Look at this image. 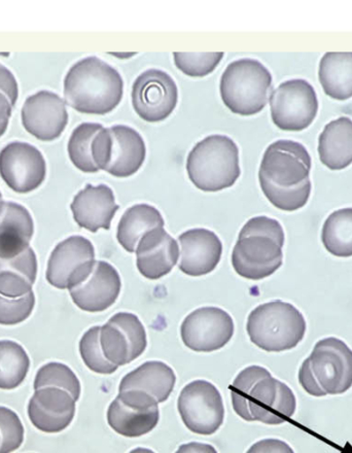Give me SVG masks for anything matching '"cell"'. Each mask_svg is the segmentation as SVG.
Here are the masks:
<instances>
[{
    "mask_svg": "<svg viewBox=\"0 0 352 453\" xmlns=\"http://www.w3.org/2000/svg\"><path fill=\"white\" fill-rule=\"evenodd\" d=\"M187 172L193 185L203 192L233 187L241 173L237 144L226 135L205 137L188 154Z\"/></svg>",
    "mask_w": 352,
    "mask_h": 453,
    "instance_id": "5",
    "label": "cell"
},
{
    "mask_svg": "<svg viewBox=\"0 0 352 453\" xmlns=\"http://www.w3.org/2000/svg\"><path fill=\"white\" fill-rule=\"evenodd\" d=\"M29 367V357L20 344L11 340L0 342V388L14 389L21 386Z\"/></svg>",
    "mask_w": 352,
    "mask_h": 453,
    "instance_id": "31",
    "label": "cell"
},
{
    "mask_svg": "<svg viewBox=\"0 0 352 453\" xmlns=\"http://www.w3.org/2000/svg\"><path fill=\"white\" fill-rule=\"evenodd\" d=\"M14 104L5 93L0 91V136H3L8 128L11 110Z\"/></svg>",
    "mask_w": 352,
    "mask_h": 453,
    "instance_id": "41",
    "label": "cell"
},
{
    "mask_svg": "<svg viewBox=\"0 0 352 453\" xmlns=\"http://www.w3.org/2000/svg\"><path fill=\"white\" fill-rule=\"evenodd\" d=\"M96 261V250L87 238L72 236L55 248L48 263L47 280L50 285L65 289L77 282Z\"/></svg>",
    "mask_w": 352,
    "mask_h": 453,
    "instance_id": "18",
    "label": "cell"
},
{
    "mask_svg": "<svg viewBox=\"0 0 352 453\" xmlns=\"http://www.w3.org/2000/svg\"><path fill=\"white\" fill-rule=\"evenodd\" d=\"M310 361L312 373L326 395H341L352 387V350L342 340H320Z\"/></svg>",
    "mask_w": 352,
    "mask_h": 453,
    "instance_id": "13",
    "label": "cell"
},
{
    "mask_svg": "<svg viewBox=\"0 0 352 453\" xmlns=\"http://www.w3.org/2000/svg\"><path fill=\"white\" fill-rule=\"evenodd\" d=\"M129 453H156L153 450L148 449H135L134 450H131Z\"/></svg>",
    "mask_w": 352,
    "mask_h": 453,
    "instance_id": "44",
    "label": "cell"
},
{
    "mask_svg": "<svg viewBox=\"0 0 352 453\" xmlns=\"http://www.w3.org/2000/svg\"><path fill=\"white\" fill-rule=\"evenodd\" d=\"M132 105L143 121L158 123L172 115L179 103V89L174 80L159 69L138 75L132 86Z\"/></svg>",
    "mask_w": 352,
    "mask_h": 453,
    "instance_id": "11",
    "label": "cell"
},
{
    "mask_svg": "<svg viewBox=\"0 0 352 453\" xmlns=\"http://www.w3.org/2000/svg\"><path fill=\"white\" fill-rule=\"evenodd\" d=\"M75 401L65 389H37L28 404V417L37 430L56 434L67 429L75 415Z\"/></svg>",
    "mask_w": 352,
    "mask_h": 453,
    "instance_id": "20",
    "label": "cell"
},
{
    "mask_svg": "<svg viewBox=\"0 0 352 453\" xmlns=\"http://www.w3.org/2000/svg\"><path fill=\"white\" fill-rule=\"evenodd\" d=\"M160 211L149 204H136L125 211L118 226L117 239L128 251L135 253L138 243L148 232L165 228Z\"/></svg>",
    "mask_w": 352,
    "mask_h": 453,
    "instance_id": "28",
    "label": "cell"
},
{
    "mask_svg": "<svg viewBox=\"0 0 352 453\" xmlns=\"http://www.w3.org/2000/svg\"><path fill=\"white\" fill-rule=\"evenodd\" d=\"M0 453H11L20 449L24 442V426L18 414L11 409L0 406Z\"/></svg>",
    "mask_w": 352,
    "mask_h": 453,
    "instance_id": "36",
    "label": "cell"
},
{
    "mask_svg": "<svg viewBox=\"0 0 352 453\" xmlns=\"http://www.w3.org/2000/svg\"><path fill=\"white\" fill-rule=\"evenodd\" d=\"M318 155L331 170H342L352 163V121L341 117L325 126L319 135Z\"/></svg>",
    "mask_w": 352,
    "mask_h": 453,
    "instance_id": "27",
    "label": "cell"
},
{
    "mask_svg": "<svg viewBox=\"0 0 352 453\" xmlns=\"http://www.w3.org/2000/svg\"><path fill=\"white\" fill-rule=\"evenodd\" d=\"M234 330V322L229 313L218 307H203L185 319L180 335L187 349L211 352L229 343Z\"/></svg>",
    "mask_w": 352,
    "mask_h": 453,
    "instance_id": "15",
    "label": "cell"
},
{
    "mask_svg": "<svg viewBox=\"0 0 352 453\" xmlns=\"http://www.w3.org/2000/svg\"><path fill=\"white\" fill-rule=\"evenodd\" d=\"M176 376L165 363L150 361L124 376L119 391H140L153 396L158 402H165L173 392Z\"/></svg>",
    "mask_w": 352,
    "mask_h": 453,
    "instance_id": "25",
    "label": "cell"
},
{
    "mask_svg": "<svg viewBox=\"0 0 352 453\" xmlns=\"http://www.w3.org/2000/svg\"><path fill=\"white\" fill-rule=\"evenodd\" d=\"M103 126L96 123H83L73 132L68 142V155L73 165L86 173H96L99 169L92 157L94 138L103 129Z\"/></svg>",
    "mask_w": 352,
    "mask_h": 453,
    "instance_id": "32",
    "label": "cell"
},
{
    "mask_svg": "<svg viewBox=\"0 0 352 453\" xmlns=\"http://www.w3.org/2000/svg\"><path fill=\"white\" fill-rule=\"evenodd\" d=\"M250 342L269 352L295 348L306 333V320L297 308L279 300L257 306L247 325Z\"/></svg>",
    "mask_w": 352,
    "mask_h": 453,
    "instance_id": "7",
    "label": "cell"
},
{
    "mask_svg": "<svg viewBox=\"0 0 352 453\" xmlns=\"http://www.w3.org/2000/svg\"><path fill=\"white\" fill-rule=\"evenodd\" d=\"M299 382L301 387L305 389L306 393L313 396L326 395L312 373L310 357L306 358L303 364H302L299 371Z\"/></svg>",
    "mask_w": 352,
    "mask_h": 453,
    "instance_id": "38",
    "label": "cell"
},
{
    "mask_svg": "<svg viewBox=\"0 0 352 453\" xmlns=\"http://www.w3.org/2000/svg\"><path fill=\"white\" fill-rule=\"evenodd\" d=\"M0 91L5 93L11 104L15 105L18 99L17 81L9 69L3 65H0Z\"/></svg>",
    "mask_w": 352,
    "mask_h": 453,
    "instance_id": "40",
    "label": "cell"
},
{
    "mask_svg": "<svg viewBox=\"0 0 352 453\" xmlns=\"http://www.w3.org/2000/svg\"><path fill=\"white\" fill-rule=\"evenodd\" d=\"M34 305V292L18 299H10L0 295V325L12 326L24 322L30 317Z\"/></svg>",
    "mask_w": 352,
    "mask_h": 453,
    "instance_id": "37",
    "label": "cell"
},
{
    "mask_svg": "<svg viewBox=\"0 0 352 453\" xmlns=\"http://www.w3.org/2000/svg\"><path fill=\"white\" fill-rule=\"evenodd\" d=\"M3 200L2 193H0V201Z\"/></svg>",
    "mask_w": 352,
    "mask_h": 453,
    "instance_id": "46",
    "label": "cell"
},
{
    "mask_svg": "<svg viewBox=\"0 0 352 453\" xmlns=\"http://www.w3.org/2000/svg\"><path fill=\"white\" fill-rule=\"evenodd\" d=\"M135 253L140 273L144 278L156 280L172 273L179 261L180 249L165 228H156L141 239Z\"/></svg>",
    "mask_w": 352,
    "mask_h": 453,
    "instance_id": "22",
    "label": "cell"
},
{
    "mask_svg": "<svg viewBox=\"0 0 352 453\" xmlns=\"http://www.w3.org/2000/svg\"><path fill=\"white\" fill-rule=\"evenodd\" d=\"M121 288V278L115 267L108 262L96 261L68 289L81 311L102 312L115 304Z\"/></svg>",
    "mask_w": 352,
    "mask_h": 453,
    "instance_id": "16",
    "label": "cell"
},
{
    "mask_svg": "<svg viewBox=\"0 0 352 453\" xmlns=\"http://www.w3.org/2000/svg\"><path fill=\"white\" fill-rule=\"evenodd\" d=\"M269 102L273 123L284 131L310 127L318 111L317 92L305 80H290L280 84Z\"/></svg>",
    "mask_w": 352,
    "mask_h": 453,
    "instance_id": "9",
    "label": "cell"
},
{
    "mask_svg": "<svg viewBox=\"0 0 352 453\" xmlns=\"http://www.w3.org/2000/svg\"><path fill=\"white\" fill-rule=\"evenodd\" d=\"M178 408L187 429L199 435H212L224 423L221 393L206 380H195L182 388Z\"/></svg>",
    "mask_w": 352,
    "mask_h": 453,
    "instance_id": "10",
    "label": "cell"
},
{
    "mask_svg": "<svg viewBox=\"0 0 352 453\" xmlns=\"http://www.w3.org/2000/svg\"><path fill=\"white\" fill-rule=\"evenodd\" d=\"M100 326L88 330L80 342V357L88 368L98 374H112L118 370L116 365L106 360L99 342Z\"/></svg>",
    "mask_w": 352,
    "mask_h": 453,
    "instance_id": "34",
    "label": "cell"
},
{
    "mask_svg": "<svg viewBox=\"0 0 352 453\" xmlns=\"http://www.w3.org/2000/svg\"><path fill=\"white\" fill-rule=\"evenodd\" d=\"M322 241L333 256L352 257V209L336 211L325 219Z\"/></svg>",
    "mask_w": 352,
    "mask_h": 453,
    "instance_id": "30",
    "label": "cell"
},
{
    "mask_svg": "<svg viewBox=\"0 0 352 453\" xmlns=\"http://www.w3.org/2000/svg\"><path fill=\"white\" fill-rule=\"evenodd\" d=\"M45 158L35 147L25 142L8 144L0 153V175L12 191L27 194L45 180Z\"/></svg>",
    "mask_w": 352,
    "mask_h": 453,
    "instance_id": "17",
    "label": "cell"
},
{
    "mask_svg": "<svg viewBox=\"0 0 352 453\" xmlns=\"http://www.w3.org/2000/svg\"><path fill=\"white\" fill-rule=\"evenodd\" d=\"M100 346L109 362L125 366L140 357L147 349V333L135 314L119 312L100 326Z\"/></svg>",
    "mask_w": 352,
    "mask_h": 453,
    "instance_id": "12",
    "label": "cell"
},
{
    "mask_svg": "<svg viewBox=\"0 0 352 453\" xmlns=\"http://www.w3.org/2000/svg\"><path fill=\"white\" fill-rule=\"evenodd\" d=\"M146 156V143L142 135L125 125L103 128L92 143V157L97 168L119 179L135 174Z\"/></svg>",
    "mask_w": 352,
    "mask_h": 453,
    "instance_id": "8",
    "label": "cell"
},
{
    "mask_svg": "<svg viewBox=\"0 0 352 453\" xmlns=\"http://www.w3.org/2000/svg\"><path fill=\"white\" fill-rule=\"evenodd\" d=\"M311 166L303 144L293 141L270 144L259 172L260 186L270 203L284 211L304 207L311 194Z\"/></svg>",
    "mask_w": 352,
    "mask_h": 453,
    "instance_id": "1",
    "label": "cell"
},
{
    "mask_svg": "<svg viewBox=\"0 0 352 453\" xmlns=\"http://www.w3.org/2000/svg\"><path fill=\"white\" fill-rule=\"evenodd\" d=\"M234 411L247 421L278 426L293 418L297 400L286 383L260 366L245 368L230 386Z\"/></svg>",
    "mask_w": 352,
    "mask_h": 453,
    "instance_id": "2",
    "label": "cell"
},
{
    "mask_svg": "<svg viewBox=\"0 0 352 453\" xmlns=\"http://www.w3.org/2000/svg\"><path fill=\"white\" fill-rule=\"evenodd\" d=\"M37 260L31 248L12 257H0V295L18 299L33 292Z\"/></svg>",
    "mask_w": 352,
    "mask_h": 453,
    "instance_id": "26",
    "label": "cell"
},
{
    "mask_svg": "<svg viewBox=\"0 0 352 453\" xmlns=\"http://www.w3.org/2000/svg\"><path fill=\"white\" fill-rule=\"evenodd\" d=\"M285 231L279 221L256 217L243 226L232 253L237 274L260 280L278 272L284 261Z\"/></svg>",
    "mask_w": 352,
    "mask_h": 453,
    "instance_id": "4",
    "label": "cell"
},
{
    "mask_svg": "<svg viewBox=\"0 0 352 453\" xmlns=\"http://www.w3.org/2000/svg\"><path fill=\"white\" fill-rule=\"evenodd\" d=\"M0 445H2V434H0Z\"/></svg>",
    "mask_w": 352,
    "mask_h": 453,
    "instance_id": "45",
    "label": "cell"
},
{
    "mask_svg": "<svg viewBox=\"0 0 352 453\" xmlns=\"http://www.w3.org/2000/svg\"><path fill=\"white\" fill-rule=\"evenodd\" d=\"M25 129L37 140L52 142L65 131L68 113L65 100L57 94L41 91L27 98L22 109Z\"/></svg>",
    "mask_w": 352,
    "mask_h": 453,
    "instance_id": "19",
    "label": "cell"
},
{
    "mask_svg": "<svg viewBox=\"0 0 352 453\" xmlns=\"http://www.w3.org/2000/svg\"><path fill=\"white\" fill-rule=\"evenodd\" d=\"M71 209L74 221L80 228L96 233L99 229H111L119 206L110 187L87 185L84 190L75 195Z\"/></svg>",
    "mask_w": 352,
    "mask_h": 453,
    "instance_id": "23",
    "label": "cell"
},
{
    "mask_svg": "<svg viewBox=\"0 0 352 453\" xmlns=\"http://www.w3.org/2000/svg\"><path fill=\"white\" fill-rule=\"evenodd\" d=\"M174 65L187 77L203 78L215 72L224 53H173Z\"/></svg>",
    "mask_w": 352,
    "mask_h": 453,
    "instance_id": "35",
    "label": "cell"
},
{
    "mask_svg": "<svg viewBox=\"0 0 352 453\" xmlns=\"http://www.w3.org/2000/svg\"><path fill=\"white\" fill-rule=\"evenodd\" d=\"M181 251L180 269L187 275L203 276L213 272L221 261L223 243L215 232L188 230L179 238Z\"/></svg>",
    "mask_w": 352,
    "mask_h": 453,
    "instance_id": "21",
    "label": "cell"
},
{
    "mask_svg": "<svg viewBox=\"0 0 352 453\" xmlns=\"http://www.w3.org/2000/svg\"><path fill=\"white\" fill-rule=\"evenodd\" d=\"M159 403L140 392H121L108 411V421L119 435L138 438L152 432L160 420Z\"/></svg>",
    "mask_w": 352,
    "mask_h": 453,
    "instance_id": "14",
    "label": "cell"
},
{
    "mask_svg": "<svg viewBox=\"0 0 352 453\" xmlns=\"http://www.w3.org/2000/svg\"><path fill=\"white\" fill-rule=\"evenodd\" d=\"M247 453H295L291 446L279 439H265L255 443Z\"/></svg>",
    "mask_w": 352,
    "mask_h": 453,
    "instance_id": "39",
    "label": "cell"
},
{
    "mask_svg": "<svg viewBox=\"0 0 352 453\" xmlns=\"http://www.w3.org/2000/svg\"><path fill=\"white\" fill-rule=\"evenodd\" d=\"M34 232V219L24 206L0 201V257H12L30 248Z\"/></svg>",
    "mask_w": 352,
    "mask_h": 453,
    "instance_id": "24",
    "label": "cell"
},
{
    "mask_svg": "<svg viewBox=\"0 0 352 453\" xmlns=\"http://www.w3.org/2000/svg\"><path fill=\"white\" fill-rule=\"evenodd\" d=\"M272 75L260 61L250 58L231 62L219 84L226 108L236 115L249 117L261 112L268 103Z\"/></svg>",
    "mask_w": 352,
    "mask_h": 453,
    "instance_id": "6",
    "label": "cell"
},
{
    "mask_svg": "<svg viewBox=\"0 0 352 453\" xmlns=\"http://www.w3.org/2000/svg\"><path fill=\"white\" fill-rule=\"evenodd\" d=\"M124 81L108 63L88 57L69 69L65 80V102L88 115L103 116L122 102Z\"/></svg>",
    "mask_w": 352,
    "mask_h": 453,
    "instance_id": "3",
    "label": "cell"
},
{
    "mask_svg": "<svg viewBox=\"0 0 352 453\" xmlns=\"http://www.w3.org/2000/svg\"><path fill=\"white\" fill-rule=\"evenodd\" d=\"M111 55L118 57L119 59H128L130 57L136 55V53H111Z\"/></svg>",
    "mask_w": 352,
    "mask_h": 453,
    "instance_id": "43",
    "label": "cell"
},
{
    "mask_svg": "<svg viewBox=\"0 0 352 453\" xmlns=\"http://www.w3.org/2000/svg\"><path fill=\"white\" fill-rule=\"evenodd\" d=\"M50 387L65 389L73 396L75 401L80 399V380L77 375L73 373V371L65 364L49 363L37 372L34 386L35 391Z\"/></svg>",
    "mask_w": 352,
    "mask_h": 453,
    "instance_id": "33",
    "label": "cell"
},
{
    "mask_svg": "<svg viewBox=\"0 0 352 453\" xmlns=\"http://www.w3.org/2000/svg\"><path fill=\"white\" fill-rule=\"evenodd\" d=\"M175 453H218V451L210 444L191 442L180 446Z\"/></svg>",
    "mask_w": 352,
    "mask_h": 453,
    "instance_id": "42",
    "label": "cell"
},
{
    "mask_svg": "<svg viewBox=\"0 0 352 453\" xmlns=\"http://www.w3.org/2000/svg\"><path fill=\"white\" fill-rule=\"evenodd\" d=\"M318 78L326 96L344 102L352 97V52L325 53L320 60Z\"/></svg>",
    "mask_w": 352,
    "mask_h": 453,
    "instance_id": "29",
    "label": "cell"
}]
</instances>
